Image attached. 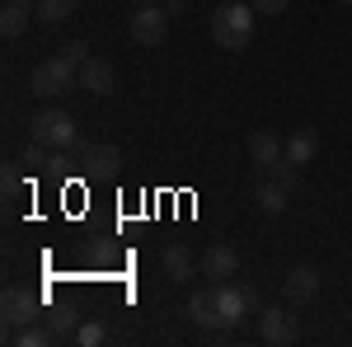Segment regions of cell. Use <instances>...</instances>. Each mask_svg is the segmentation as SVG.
<instances>
[{
	"label": "cell",
	"mask_w": 352,
	"mask_h": 347,
	"mask_svg": "<svg viewBox=\"0 0 352 347\" xmlns=\"http://www.w3.org/2000/svg\"><path fill=\"white\" fill-rule=\"evenodd\" d=\"M132 38L141 47H164V38H169V10L164 5H136Z\"/></svg>",
	"instance_id": "5b68a950"
},
{
	"label": "cell",
	"mask_w": 352,
	"mask_h": 347,
	"mask_svg": "<svg viewBox=\"0 0 352 347\" xmlns=\"http://www.w3.org/2000/svg\"><path fill=\"white\" fill-rule=\"evenodd\" d=\"M315 155H320V132H315V127H296L292 136H282V160L310 164Z\"/></svg>",
	"instance_id": "30bf717a"
},
{
	"label": "cell",
	"mask_w": 352,
	"mask_h": 347,
	"mask_svg": "<svg viewBox=\"0 0 352 347\" xmlns=\"http://www.w3.org/2000/svg\"><path fill=\"white\" fill-rule=\"evenodd\" d=\"M164 10H169V19H174V14H184V10H188V0H164Z\"/></svg>",
	"instance_id": "d4e9b609"
},
{
	"label": "cell",
	"mask_w": 352,
	"mask_h": 347,
	"mask_svg": "<svg viewBox=\"0 0 352 347\" xmlns=\"http://www.w3.org/2000/svg\"><path fill=\"white\" fill-rule=\"evenodd\" d=\"M132 5H155V0H132Z\"/></svg>",
	"instance_id": "484cf974"
},
{
	"label": "cell",
	"mask_w": 352,
	"mask_h": 347,
	"mask_svg": "<svg viewBox=\"0 0 352 347\" xmlns=\"http://www.w3.org/2000/svg\"><path fill=\"white\" fill-rule=\"evenodd\" d=\"M160 263H164V272L174 277V282H192L197 277V267H192V254L184 249V244H169L160 254Z\"/></svg>",
	"instance_id": "2e32d148"
},
{
	"label": "cell",
	"mask_w": 352,
	"mask_h": 347,
	"mask_svg": "<svg viewBox=\"0 0 352 347\" xmlns=\"http://www.w3.org/2000/svg\"><path fill=\"white\" fill-rule=\"evenodd\" d=\"M28 141H43L47 150H71L76 146V117L66 108H43L28 117Z\"/></svg>",
	"instance_id": "3957f363"
},
{
	"label": "cell",
	"mask_w": 352,
	"mask_h": 347,
	"mask_svg": "<svg viewBox=\"0 0 352 347\" xmlns=\"http://www.w3.org/2000/svg\"><path fill=\"white\" fill-rule=\"evenodd\" d=\"M104 338H109V328H104L99 320H85V324H80V333H76V343H80V347H99Z\"/></svg>",
	"instance_id": "603a6c76"
},
{
	"label": "cell",
	"mask_w": 352,
	"mask_h": 347,
	"mask_svg": "<svg viewBox=\"0 0 352 347\" xmlns=\"http://www.w3.org/2000/svg\"><path fill=\"white\" fill-rule=\"evenodd\" d=\"M10 343L14 347H47L52 343V333H47V324H24V328H10Z\"/></svg>",
	"instance_id": "d6986e66"
},
{
	"label": "cell",
	"mask_w": 352,
	"mask_h": 347,
	"mask_svg": "<svg viewBox=\"0 0 352 347\" xmlns=\"http://www.w3.org/2000/svg\"><path fill=\"white\" fill-rule=\"evenodd\" d=\"M282 291H287V300L292 305H305V300H315L320 295V267L310 263H296L287 277H282Z\"/></svg>",
	"instance_id": "9c48e42d"
},
{
	"label": "cell",
	"mask_w": 352,
	"mask_h": 347,
	"mask_svg": "<svg viewBox=\"0 0 352 347\" xmlns=\"http://www.w3.org/2000/svg\"><path fill=\"white\" fill-rule=\"evenodd\" d=\"M43 324H47L52 343H66V338L80 333V315H76V310H52V315H43Z\"/></svg>",
	"instance_id": "ac0fdd59"
},
{
	"label": "cell",
	"mask_w": 352,
	"mask_h": 347,
	"mask_svg": "<svg viewBox=\"0 0 352 347\" xmlns=\"http://www.w3.org/2000/svg\"><path fill=\"white\" fill-rule=\"evenodd\" d=\"M113 85H118L113 61H104V56H89V61L80 66V89H89V94H113Z\"/></svg>",
	"instance_id": "4fadbf2b"
},
{
	"label": "cell",
	"mask_w": 352,
	"mask_h": 347,
	"mask_svg": "<svg viewBox=\"0 0 352 347\" xmlns=\"http://www.w3.org/2000/svg\"><path fill=\"white\" fill-rule=\"evenodd\" d=\"M212 38L221 52H244L254 43V5L249 0H226L212 14Z\"/></svg>",
	"instance_id": "6da1fadb"
},
{
	"label": "cell",
	"mask_w": 352,
	"mask_h": 347,
	"mask_svg": "<svg viewBox=\"0 0 352 347\" xmlns=\"http://www.w3.org/2000/svg\"><path fill=\"white\" fill-rule=\"evenodd\" d=\"M258 333H263L268 347H287L300 338V324L287 305H268V310H258Z\"/></svg>",
	"instance_id": "8992f818"
},
{
	"label": "cell",
	"mask_w": 352,
	"mask_h": 347,
	"mask_svg": "<svg viewBox=\"0 0 352 347\" xmlns=\"http://www.w3.org/2000/svg\"><path fill=\"white\" fill-rule=\"evenodd\" d=\"M235 267H240V254L230 249V244H207V254H202V263H197V272L202 277H212V282H230L235 277Z\"/></svg>",
	"instance_id": "ba28073f"
},
{
	"label": "cell",
	"mask_w": 352,
	"mask_h": 347,
	"mask_svg": "<svg viewBox=\"0 0 352 347\" xmlns=\"http://www.w3.org/2000/svg\"><path fill=\"white\" fill-rule=\"evenodd\" d=\"M38 310H43V300H38V295H28L24 287H10V291H5V300H0V315H5V324H10V328H24V324L43 320Z\"/></svg>",
	"instance_id": "52a82bcc"
},
{
	"label": "cell",
	"mask_w": 352,
	"mask_h": 347,
	"mask_svg": "<svg viewBox=\"0 0 352 347\" xmlns=\"http://www.w3.org/2000/svg\"><path fill=\"white\" fill-rule=\"evenodd\" d=\"M28 14H33V5H24V0H5V10H0V33H5V38H24Z\"/></svg>",
	"instance_id": "e0dca14e"
},
{
	"label": "cell",
	"mask_w": 352,
	"mask_h": 347,
	"mask_svg": "<svg viewBox=\"0 0 352 347\" xmlns=\"http://www.w3.org/2000/svg\"><path fill=\"white\" fill-rule=\"evenodd\" d=\"M287 202H292V192H287L282 183H272V179H263V183L254 188V207H258L263 216H282Z\"/></svg>",
	"instance_id": "9a60e30c"
},
{
	"label": "cell",
	"mask_w": 352,
	"mask_h": 347,
	"mask_svg": "<svg viewBox=\"0 0 352 347\" xmlns=\"http://www.w3.org/2000/svg\"><path fill=\"white\" fill-rule=\"evenodd\" d=\"M66 89H80V66H76L66 52L47 56V61L33 66V76H28V94H38V99H61Z\"/></svg>",
	"instance_id": "7a4b0ae2"
},
{
	"label": "cell",
	"mask_w": 352,
	"mask_h": 347,
	"mask_svg": "<svg viewBox=\"0 0 352 347\" xmlns=\"http://www.w3.org/2000/svg\"><path fill=\"white\" fill-rule=\"evenodd\" d=\"M300 164H292V160H277V164H268V179L272 183H282L287 192H300V174H296Z\"/></svg>",
	"instance_id": "44dd1931"
},
{
	"label": "cell",
	"mask_w": 352,
	"mask_h": 347,
	"mask_svg": "<svg viewBox=\"0 0 352 347\" xmlns=\"http://www.w3.org/2000/svg\"><path fill=\"white\" fill-rule=\"evenodd\" d=\"M80 169L85 174H118V169H122V150H118L113 141H94Z\"/></svg>",
	"instance_id": "5bb4252c"
},
{
	"label": "cell",
	"mask_w": 352,
	"mask_h": 347,
	"mask_svg": "<svg viewBox=\"0 0 352 347\" xmlns=\"http://www.w3.org/2000/svg\"><path fill=\"white\" fill-rule=\"evenodd\" d=\"M47 160H52V155H47V146H43V141H28L24 150H19V164H24L28 174H43Z\"/></svg>",
	"instance_id": "7402d4cb"
},
{
	"label": "cell",
	"mask_w": 352,
	"mask_h": 347,
	"mask_svg": "<svg viewBox=\"0 0 352 347\" xmlns=\"http://www.w3.org/2000/svg\"><path fill=\"white\" fill-rule=\"evenodd\" d=\"M24 5H38V0H24Z\"/></svg>",
	"instance_id": "4316f807"
},
{
	"label": "cell",
	"mask_w": 352,
	"mask_h": 347,
	"mask_svg": "<svg viewBox=\"0 0 352 347\" xmlns=\"http://www.w3.org/2000/svg\"><path fill=\"white\" fill-rule=\"evenodd\" d=\"M33 14H38L43 24H61V19H71V14H76V0H38V5H33Z\"/></svg>",
	"instance_id": "ffe728a7"
},
{
	"label": "cell",
	"mask_w": 352,
	"mask_h": 347,
	"mask_svg": "<svg viewBox=\"0 0 352 347\" xmlns=\"http://www.w3.org/2000/svg\"><path fill=\"white\" fill-rule=\"evenodd\" d=\"M188 315H192V324H202V328H212V333H217V328H221L217 282H212V287H197V291L188 295Z\"/></svg>",
	"instance_id": "8fae6325"
},
{
	"label": "cell",
	"mask_w": 352,
	"mask_h": 347,
	"mask_svg": "<svg viewBox=\"0 0 352 347\" xmlns=\"http://www.w3.org/2000/svg\"><path fill=\"white\" fill-rule=\"evenodd\" d=\"M338 5H352V0H338Z\"/></svg>",
	"instance_id": "83f0119b"
},
{
	"label": "cell",
	"mask_w": 352,
	"mask_h": 347,
	"mask_svg": "<svg viewBox=\"0 0 352 347\" xmlns=\"http://www.w3.org/2000/svg\"><path fill=\"white\" fill-rule=\"evenodd\" d=\"M244 150H249V160L258 164V169H268V164L282 160V136H277V132H263V127H258V132L244 136Z\"/></svg>",
	"instance_id": "7c38bea8"
},
{
	"label": "cell",
	"mask_w": 352,
	"mask_h": 347,
	"mask_svg": "<svg viewBox=\"0 0 352 347\" xmlns=\"http://www.w3.org/2000/svg\"><path fill=\"white\" fill-rule=\"evenodd\" d=\"M254 5V14H287L292 10V0H249Z\"/></svg>",
	"instance_id": "cb8c5ba5"
},
{
	"label": "cell",
	"mask_w": 352,
	"mask_h": 347,
	"mask_svg": "<svg viewBox=\"0 0 352 347\" xmlns=\"http://www.w3.org/2000/svg\"><path fill=\"white\" fill-rule=\"evenodd\" d=\"M217 305H221V328H235V324H244L249 310L263 305V295H258V287L249 291L240 282H217Z\"/></svg>",
	"instance_id": "277c9868"
}]
</instances>
